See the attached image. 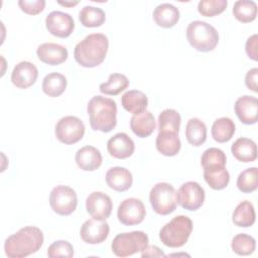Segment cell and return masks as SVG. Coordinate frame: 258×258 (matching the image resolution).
<instances>
[{
    "label": "cell",
    "instance_id": "obj_15",
    "mask_svg": "<svg viewBox=\"0 0 258 258\" xmlns=\"http://www.w3.org/2000/svg\"><path fill=\"white\" fill-rule=\"evenodd\" d=\"M37 77V68L32 62L23 60L14 67L11 73V82L19 89H27L36 82Z\"/></svg>",
    "mask_w": 258,
    "mask_h": 258
},
{
    "label": "cell",
    "instance_id": "obj_44",
    "mask_svg": "<svg viewBox=\"0 0 258 258\" xmlns=\"http://www.w3.org/2000/svg\"><path fill=\"white\" fill-rule=\"evenodd\" d=\"M57 3L59 4V5H61V6H64V7H73V6H76L77 4H79V2L78 1H76V2H69V1H57Z\"/></svg>",
    "mask_w": 258,
    "mask_h": 258
},
{
    "label": "cell",
    "instance_id": "obj_30",
    "mask_svg": "<svg viewBox=\"0 0 258 258\" xmlns=\"http://www.w3.org/2000/svg\"><path fill=\"white\" fill-rule=\"evenodd\" d=\"M227 157L223 150L217 147L206 149L201 158V164L204 170H212L223 168L226 166Z\"/></svg>",
    "mask_w": 258,
    "mask_h": 258
},
{
    "label": "cell",
    "instance_id": "obj_5",
    "mask_svg": "<svg viewBox=\"0 0 258 258\" xmlns=\"http://www.w3.org/2000/svg\"><path fill=\"white\" fill-rule=\"evenodd\" d=\"M192 231L191 220L183 215L175 216L159 231L160 241L167 247L178 248L183 246Z\"/></svg>",
    "mask_w": 258,
    "mask_h": 258
},
{
    "label": "cell",
    "instance_id": "obj_41",
    "mask_svg": "<svg viewBox=\"0 0 258 258\" xmlns=\"http://www.w3.org/2000/svg\"><path fill=\"white\" fill-rule=\"evenodd\" d=\"M258 36L257 34H253L250 37H248L246 44H245V50L247 55L253 59V60H258Z\"/></svg>",
    "mask_w": 258,
    "mask_h": 258
},
{
    "label": "cell",
    "instance_id": "obj_27",
    "mask_svg": "<svg viewBox=\"0 0 258 258\" xmlns=\"http://www.w3.org/2000/svg\"><path fill=\"white\" fill-rule=\"evenodd\" d=\"M256 220V214L252 203L249 201L241 202L234 210L232 215L233 223L242 228L251 227Z\"/></svg>",
    "mask_w": 258,
    "mask_h": 258
},
{
    "label": "cell",
    "instance_id": "obj_20",
    "mask_svg": "<svg viewBox=\"0 0 258 258\" xmlns=\"http://www.w3.org/2000/svg\"><path fill=\"white\" fill-rule=\"evenodd\" d=\"M107 185L116 191H125L132 186V173L125 167L114 166L106 172Z\"/></svg>",
    "mask_w": 258,
    "mask_h": 258
},
{
    "label": "cell",
    "instance_id": "obj_34",
    "mask_svg": "<svg viewBox=\"0 0 258 258\" xmlns=\"http://www.w3.org/2000/svg\"><path fill=\"white\" fill-rule=\"evenodd\" d=\"M181 123L179 113L174 109H165L158 116V131L178 133Z\"/></svg>",
    "mask_w": 258,
    "mask_h": 258
},
{
    "label": "cell",
    "instance_id": "obj_18",
    "mask_svg": "<svg viewBox=\"0 0 258 258\" xmlns=\"http://www.w3.org/2000/svg\"><path fill=\"white\" fill-rule=\"evenodd\" d=\"M37 57L43 63L57 66L64 62L69 56L68 49L58 43L45 42L40 44L36 49Z\"/></svg>",
    "mask_w": 258,
    "mask_h": 258
},
{
    "label": "cell",
    "instance_id": "obj_43",
    "mask_svg": "<svg viewBox=\"0 0 258 258\" xmlns=\"http://www.w3.org/2000/svg\"><path fill=\"white\" fill-rule=\"evenodd\" d=\"M164 252L157 246L147 245L144 250L141 251V257H165Z\"/></svg>",
    "mask_w": 258,
    "mask_h": 258
},
{
    "label": "cell",
    "instance_id": "obj_8",
    "mask_svg": "<svg viewBox=\"0 0 258 258\" xmlns=\"http://www.w3.org/2000/svg\"><path fill=\"white\" fill-rule=\"evenodd\" d=\"M49 205L51 210L59 216L73 214L78 206V197L71 186L56 185L49 194Z\"/></svg>",
    "mask_w": 258,
    "mask_h": 258
},
{
    "label": "cell",
    "instance_id": "obj_22",
    "mask_svg": "<svg viewBox=\"0 0 258 258\" xmlns=\"http://www.w3.org/2000/svg\"><path fill=\"white\" fill-rule=\"evenodd\" d=\"M130 128L132 132L140 138L150 136L155 130V119L150 111L133 115L130 119Z\"/></svg>",
    "mask_w": 258,
    "mask_h": 258
},
{
    "label": "cell",
    "instance_id": "obj_42",
    "mask_svg": "<svg viewBox=\"0 0 258 258\" xmlns=\"http://www.w3.org/2000/svg\"><path fill=\"white\" fill-rule=\"evenodd\" d=\"M257 77H258V69L257 68H253V69L249 70L245 76L246 87L255 93H258Z\"/></svg>",
    "mask_w": 258,
    "mask_h": 258
},
{
    "label": "cell",
    "instance_id": "obj_37",
    "mask_svg": "<svg viewBox=\"0 0 258 258\" xmlns=\"http://www.w3.org/2000/svg\"><path fill=\"white\" fill-rule=\"evenodd\" d=\"M231 248L237 255L247 256L254 252L256 248V241L250 235L244 233L237 234L232 239Z\"/></svg>",
    "mask_w": 258,
    "mask_h": 258
},
{
    "label": "cell",
    "instance_id": "obj_9",
    "mask_svg": "<svg viewBox=\"0 0 258 258\" xmlns=\"http://www.w3.org/2000/svg\"><path fill=\"white\" fill-rule=\"evenodd\" d=\"M83 121L76 116H64L60 118L54 128L56 139L67 145L79 142L85 134Z\"/></svg>",
    "mask_w": 258,
    "mask_h": 258
},
{
    "label": "cell",
    "instance_id": "obj_2",
    "mask_svg": "<svg viewBox=\"0 0 258 258\" xmlns=\"http://www.w3.org/2000/svg\"><path fill=\"white\" fill-rule=\"evenodd\" d=\"M109 40L103 33H91L81 40L74 49L75 60L84 68L101 64L108 52Z\"/></svg>",
    "mask_w": 258,
    "mask_h": 258
},
{
    "label": "cell",
    "instance_id": "obj_26",
    "mask_svg": "<svg viewBox=\"0 0 258 258\" xmlns=\"http://www.w3.org/2000/svg\"><path fill=\"white\" fill-rule=\"evenodd\" d=\"M68 81L66 77L59 73H49L42 80V91L51 98L60 96L67 89Z\"/></svg>",
    "mask_w": 258,
    "mask_h": 258
},
{
    "label": "cell",
    "instance_id": "obj_28",
    "mask_svg": "<svg viewBox=\"0 0 258 258\" xmlns=\"http://www.w3.org/2000/svg\"><path fill=\"white\" fill-rule=\"evenodd\" d=\"M185 137L192 146H201L207 140V126L199 118H190L185 126Z\"/></svg>",
    "mask_w": 258,
    "mask_h": 258
},
{
    "label": "cell",
    "instance_id": "obj_19",
    "mask_svg": "<svg viewBox=\"0 0 258 258\" xmlns=\"http://www.w3.org/2000/svg\"><path fill=\"white\" fill-rule=\"evenodd\" d=\"M75 160L82 170L94 171L101 166L103 158L99 149L91 145H86L76 152Z\"/></svg>",
    "mask_w": 258,
    "mask_h": 258
},
{
    "label": "cell",
    "instance_id": "obj_4",
    "mask_svg": "<svg viewBox=\"0 0 258 258\" xmlns=\"http://www.w3.org/2000/svg\"><path fill=\"white\" fill-rule=\"evenodd\" d=\"M186 39L196 50L209 52L216 48L219 42V33L213 25L195 20L186 27Z\"/></svg>",
    "mask_w": 258,
    "mask_h": 258
},
{
    "label": "cell",
    "instance_id": "obj_12",
    "mask_svg": "<svg viewBox=\"0 0 258 258\" xmlns=\"http://www.w3.org/2000/svg\"><path fill=\"white\" fill-rule=\"evenodd\" d=\"M45 27L53 36L66 38L73 33L75 21L69 13L52 11L45 18Z\"/></svg>",
    "mask_w": 258,
    "mask_h": 258
},
{
    "label": "cell",
    "instance_id": "obj_25",
    "mask_svg": "<svg viewBox=\"0 0 258 258\" xmlns=\"http://www.w3.org/2000/svg\"><path fill=\"white\" fill-rule=\"evenodd\" d=\"M122 107L133 115L144 112L148 105L147 96L138 90H130L123 94L121 98Z\"/></svg>",
    "mask_w": 258,
    "mask_h": 258
},
{
    "label": "cell",
    "instance_id": "obj_21",
    "mask_svg": "<svg viewBox=\"0 0 258 258\" xmlns=\"http://www.w3.org/2000/svg\"><path fill=\"white\" fill-rule=\"evenodd\" d=\"M155 23L162 28H171L179 20V10L170 3H161L157 5L152 13Z\"/></svg>",
    "mask_w": 258,
    "mask_h": 258
},
{
    "label": "cell",
    "instance_id": "obj_38",
    "mask_svg": "<svg viewBox=\"0 0 258 258\" xmlns=\"http://www.w3.org/2000/svg\"><path fill=\"white\" fill-rule=\"evenodd\" d=\"M227 5V0H201L198 4V11L203 16L213 17L224 12Z\"/></svg>",
    "mask_w": 258,
    "mask_h": 258
},
{
    "label": "cell",
    "instance_id": "obj_24",
    "mask_svg": "<svg viewBox=\"0 0 258 258\" xmlns=\"http://www.w3.org/2000/svg\"><path fill=\"white\" fill-rule=\"evenodd\" d=\"M233 156L241 162H252L257 158V145L249 138H238L231 147Z\"/></svg>",
    "mask_w": 258,
    "mask_h": 258
},
{
    "label": "cell",
    "instance_id": "obj_13",
    "mask_svg": "<svg viewBox=\"0 0 258 258\" xmlns=\"http://www.w3.org/2000/svg\"><path fill=\"white\" fill-rule=\"evenodd\" d=\"M112 209V200L105 192L93 191L86 200V210L93 219L105 221L110 217Z\"/></svg>",
    "mask_w": 258,
    "mask_h": 258
},
{
    "label": "cell",
    "instance_id": "obj_40",
    "mask_svg": "<svg viewBox=\"0 0 258 258\" xmlns=\"http://www.w3.org/2000/svg\"><path fill=\"white\" fill-rule=\"evenodd\" d=\"M18 6L24 13L28 15H37L43 11L45 7L44 0H20L18 1Z\"/></svg>",
    "mask_w": 258,
    "mask_h": 258
},
{
    "label": "cell",
    "instance_id": "obj_39",
    "mask_svg": "<svg viewBox=\"0 0 258 258\" xmlns=\"http://www.w3.org/2000/svg\"><path fill=\"white\" fill-rule=\"evenodd\" d=\"M47 256L49 258L56 257H68L71 258L74 256V247L73 245L66 240H57L49 245L47 249Z\"/></svg>",
    "mask_w": 258,
    "mask_h": 258
},
{
    "label": "cell",
    "instance_id": "obj_14",
    "mask_svg": "<svg viewBox=\"0 0 258 258\" xmlns=\"http://www.w3.org/2000/svg\"><path fill=\"white\" fill-rule=\"evenodd\" d=\"M110 232L109 224L105 221L89 219L81 227L80 236L82 240L88 244H100L104 242Z\"/></svg>",
    "mask_w": 258,
    "mask_h": 258
},
{
    "label": "cell",
    "instance_id": "obj_35",
    "mask_svg": "<svg viewBox=\"0 0 258 258\" xmlns=\"http://www.w3.org/2000/svg\"><path fill=\"white\" fill-rule=\"evenodd\" d=\"M236 184L239 190L244 194H250L256 190L258 186V168L249 167L240 172Z\"/></svg>",
    "mask_w": 258,
    "mask_h": 258
},
{
    "label": "cell",
    "instance_id": "obj_33",
    "mask_svg": "<svg viewBox=\"0 0 258 258\" xmlns=\"http://www.w3.org/2000/svg\"><path fill=\"white\" fill-rule=\"evenodd\" d=\"M233 15L242 23L252 22L257 16V4L252 0H238L234 3Z\"/></svg>",
    "mask_w": 258,
    "mask_h": 258
},
{
    "label": "cell",
    "instance_id": "obj_11",
    "mask_svg": "<svg viewBox=\"0 0 258 258\" xmlns=\"http://www.w3.org/2000/svg\"><path fill=\"white\" fill-rule=\"evenodd\" d=\"M146 209L143 202L136 198H129L121 202L117 210L119 222L125 226L138 225L143 222Z\"/></svg>",
    "mask_w": 258,
    "mask_h": 258
},
{
    "label": "cell",
    "instance_id": "obj_23",
    "mask_svg": "<svg viewBox=\"0 0 258 258\" xmlns=\"http://www.w3.org/2000/svg\"><path fill=\"white\" fill-rule=\"evenodd\" d=\"M156 149L164 156H175L181 147L178 133L169 131H158L155 140Z\"/></svg>",
    "mask_w": 258,
    "mask_h": 258
},
{
    "label": "cell",
    "instance_id": "obj_36",
    "mask_svg": "<svg viewBox=\"0 0 258 258\" xmlns=\"http://www.w3.org/2000/svg\"><path fill=\"white\" fill-rule=\"evenodd\" d=\"M204 178L211 188L220 190L225 188L230 181V174L226 167L204 170Z\"/></svg>",
    "mask_w": 258,
    "mask_h": 258
},
{
    "label": "cell",
    "instance_id": "obj_6",
    "mask_svg": "<svg viewBox=\"0 0 258 258\" xmlns=\"http://www.w3.org/2000/svg\"><path fill=\"white\" fill-rule=\"evenodd\" d=\"M149 239L143 231H132L118 234L111 244L113 253L118 257H128L139 253L148 245Z\"/></svg>",
    "mask_w": 258,
    "mask_h": 258
},
{
    "label": "cell",
    "instance_id": "obj_16",
    "mask_svg": "<svg viewBox=\"0 0 258 258\" xmlns=\"http://www.w3.org/2000/svg\"><path fill=\"white\" fill-rule=\"evenodd\" d=\"M234 110L238 119L243 124H255L258 118V100L253 96H242L235 102Z\"/></svg>",
    "mask_w": 258,
    "mask_h": 258
},
{
    "label": "cell",
    "instance_id": "obj_7",
    "mask_svg": "<svg viewBox=\"0 0 258 258\" xmlns=\"http://www.w3.org/2000/svg\"><path fill=\"white\" fill-rule=\"evenodd\" d=\"M149 202L153 211L161 216L174 212L177 206L176 191L168 182H158L152 186L149 192Z\"/></svg>",
    "mask_w": 258,
    "mask_h": 258
},
{
    "label": "cell",
    "instance_id": "obj_32",
    "mask_svg": "<svg viewBox=\"0 0 258 258\" xmlns=\"http://www.w3.org/2000/svg\"><path fill=\"white\" fill-rule=\"evenodd\" d=\"M129 86V80L125 75L114 73L108 78V81L100 84L99 90L102 94L116 96L127 89Z\"/></svg>",
    "mask_w": 258,
    "mask_h": 258
},
{
    "label": "cell",
    "instance_id": "obj_10",
    "mask_svg": "<svg viewBox=\"0 0 258 258\" xmlns=\"http://www.w3.org/2000/svg\"><path fill=\"white\" fill-rule=\"evenodd\" d=\"M205 189L197 181L182 183L176 192L177 204L187 211H197L200 209L205 202Z\"/></svg>",
    "mask_w": 258,
    "mask_h": 258
},
{
    "label": "cell",
    "instance_id": "obj_17",
    "mask_svg": "<svg viewBox=\"0 0 258 258\" xmlns=\"http://www.w3.org/2000/svg\"><path fill=\"white\" fill-rule=\"evenodd\" d=\"M135 149L134 141L124 132H119L112 136L107 142L109 154L117 159L130 157Z\"/></svg>",
    "mask_w": 258,
    "mask_h": 258
},
{
    "label": "cell",
    "instance_id": "obj_3",
    "mask_svg": "<svg viewBox=\"0 0 258 258\" xmlns=\"http://www.w3.org/2000/svg\"><path fill=\"white\" fill-rule=\"evenodd\" d=\"M87 112L95 131L108 133L117 125V105L113 99L94 96L87 105Z\"/></svg>",
    "mask_w": 258,
    "mask_h": 258
},
{
    "label": "cell",
    "instance_id": "obj_29",
    "mask_svg": "<svg viewBox=\"0 0 258 258\" xmlns=\"http://www.w3.org/2000/svg\"><path fill=\"white\" fill-rule=\"evenodd\" d=\"M236 127L232 119L228 117H221L215 120L212 125V136L215 141L225 143L232 139Z\"/></svg>",
    "mask_w": 258,
    "mask_h": 258
},
{
    "label": "cell",
    "instance_id": "obj_1",
    "mask_svg": "<svg viewBox=\"0 0 258 258\" xmlns=\"http://www.w3.org/2000/svg\"><path fill=\"white\" fill-rule=\"evenodd\" d=\"M43 241V233L39 228L26 226L5 240L4 251L9 258H23L37 252Z\"/></svg>",
    "mask_w": 258,
    "mask_h": 258
},
{
    "label": "cell",
    "instance_id": "obj_31",
    "mask_svg": "<svg viewBox=\"0 0 258 258\" xmlns=\"http://www.w3.org/2000/svg\"><path fill=\"white\" fill-rule=\"evenodd\" d=\"M79 19L85 27H99L104 24L106 14L103 9L95 6H85L79 13Z\"/></svg>",
    "mask_w": 258,
    "mask_h": 258
}]
</instances>
